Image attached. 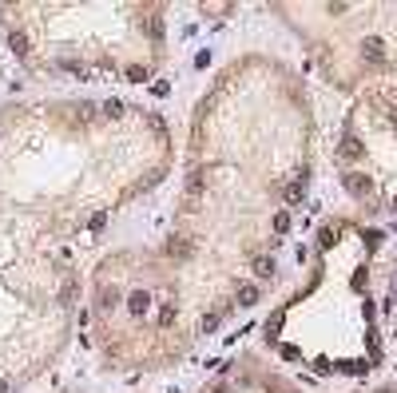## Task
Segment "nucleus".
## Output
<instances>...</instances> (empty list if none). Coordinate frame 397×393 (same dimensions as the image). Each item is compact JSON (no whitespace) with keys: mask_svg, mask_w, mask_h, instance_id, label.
Listing matches in <instances>:
<instances>
[{"mask_svg":"<svg viewBox=\"0 0 397 393\" xmlns=\"http://www.w3.org/2000/svg\"><path fill=\"white\" fill-rule=\"evenodd\" d=\"M254 274L259 278H270L274 274V258H254Z\"/></svg>","mask_w":397,"mask_h":393,"instance_id":"7ed1b4c3","label":"nucleus"},{"mask_svg":"<svg viewBox=\"0 0 397 393\" xmlns=\"http://www.w3.org/2000/svg\"><path fill=\"white\" fill-rule=\"evenodd\" d=\"M167 250H171V254H179V258H187V254H191V246H187V242H171Z\"/></svg>","mask_w":397,"mask_h":393,"instance_id":"423d86ee","label":"nucleus"},{"mask_svg":"<svg viewBox=\"0 0 397 393\" xmlns=\"http://www.w3.org/2000/svg\"><path fill=\"white\" fill-rule=\"evenodd\" d=\"M12 52H20V56H24V52H28V40H24V36H20V32H12Z\"/></svg>","mask_w":397,"mask_h":393,"instance_id":"39448f33","label":"nucleus"},{"mask_svg":"<svg viewBox=\"0 0 397 393\" xmlns=\"http://www.w3.org/2000/svg\"><path fill=\"white\" fill-rule=\"evenodd\" d=\"M171 318H175V310H171V306H163V310H159V322H163V326H171Z\"/></svg>","mask_w":397,"mask_h":393,"instance_id":"0eeeda50","label":"nucleus"},{"mask_svg":"<svg viewBox=\"0 0 397 393\" xmlns=\"http://www.w3.org/2000/svg\"><path fill=\"white\" fill-rule=\"evenodd\" d=\"M239 302H243V306H254V302H259V286H250V282H246V286H239Z\"/></svg>","mask_w":397,"mask_h":393,"instance_id":"f03ea898","label":"nucleus"},{"mask_svg":"<svg viewBox=\"0 0 397 393\" xmlns=\"http://www.w3.org/2000/svg\"><path fill=\"white\" fill-rule=\"evenodd\" d=\"M127 306H131V314H143V310L151 306V298H147V294L139 290V294H131V298H127Z\"/></svg>","mask_w":397,"mask_h":393,"instance_id":"f257e3e1","label":"nucleus"},{"mask_svg":"<svg viewBox=\"0 0 397 393\" xmlns=\"http://www.w3.org/2000/svg\"><path fill=\"white\" fill-rule=\"evenodd\" d=\"M302 191H306V183H290V187H286V199H290V203H298V199H302Z\"/></svg>","mask_w":397,"mask_h":393,"instance_id":"20e7f679","label":"nucleus"}]
</instances>
